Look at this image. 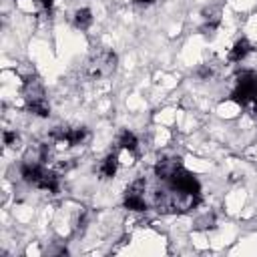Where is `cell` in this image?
Returning <instances> with one entry per match:
<instances>
[{
	"label": "cell",
	"mask_w": 257,
	"mask_h": 257,
	"mask_svg": "<svg viewBox=\"0 0 257 257\" xmlns=\"http://www.w3.org/2000/svg\"><path fill=\"white\" fill-rule=\"evenodd\" d=\"M167 183L177 193H191V195H199L201 193V185H199L197 177L193 173H189L185 167H181Z\"/></svg>",
	"instance_id": "cell-5"
},
{
	"label": "cell",
	"mask_w": 257,
	"mask_h": 257,
	"mask_svg": "<svg viewBox=\"0 0 257 257\" xmlns=\"http://www.w3.org/2000/svg\"><path fill=\"white\" fill-rule=\"evenodd\" d=\"M34 187H36V189H42V191H48V193H58V189H60V179H58V175H56L54 171H46V169H44Z\"/></svg>",
	"instance_id": "cell-9"
},
{
	"label": "cell",
	"mask_w": 257,
	"mask_h": 257,
	"mask_svg": "<svg viewBox=\"0 0 257 257\" xmlns=\"http://www.w3.org/2000/svg\"><path fill=\"white\" fill-rule=\"evenodd\" d=\"M116 169H118V157H116V153H108L98 165V175H100V179H112Z\"/></svg>",
	"instance_id": "cell-10"
},
{
	"label": "cell",
	"mask_w": 257,
	"mask_h": 257,
	"mask_svg": "<svg viewBox=\"0 0 257 257\" xmlns=\"http://www.w3.org/2000/svg\"><path fill=\"white\" fill-rule=\"evenodd\" d=\"M231 98L237 104H247V102L257 104V72L255 70H245L237 74V84Z\"/></svg>",
	"instance_id": "cell-3"
},
{
	"label": "cell",
	"mask_w": 257,
	"mask_h": 257,
	"mask_svg": "<svg viewBox=\"0 0 257 257\" xmlns=\"http://www.w3.org/2000/svg\"><path fill=\"white\" fill-rule=\"evenodd\" d=\"M251 50H253L251 42H249L247 38H239V40L233 44V48L229 50V60H231V62H241Z\"/></svg>",
	"instance_id": "cell-11"
},
{
	"label": "cell",
	"mask_w": 257,
	"mask_h": 257,
	"mask_svg": "<svg viewBox=\"0 0 257 257\" xmlns=\"http://www.w3.org/2000/svg\"><path fill=\"white\" fill-rule=\"evenodd\" d=\"M195 227H197V229H211V227H215V217H213V215H205L203 219L197 221Z\"/></svg>",
	"instance_id": "cell-16"
},
{
	"label": "cell",
	"mask_w": 257,
	"mask_h": 257,
	"mask_svg": "<svg viewBox=\"0 0 257 257\" xmlns=\"http://www.w3.org/2000/svg\"><path fill=\"white\" fill-rule=\"evenodd\" d=\"M137 4H151V2H155V0H135Z\"/></svg>",
	"instance_id": "cell-19"
},
{
	"label": "cell",
	"mask_w": 257,
	"mask_h": 257,
	"mask_svg": "<svg viewBox=\"0 0 257 257\" xmlns=\"http://www.w3.org/2000/svg\"><path fill=\"white\" fill-rule=\"evenodd\" d=\"M90 24H92V12H90V8H80V10L74 12V26L76 28L86 30Z\"/></svg>",
	"instance_id": "cell-14"
},
{
	"label": "cell",
	"mask_w": 257,
	"mask_h": 257,
	"mask_svg": "<svg viewBox=\"0 0 257 257\" xmlns=\"http://www.w3.org/2000/svg\"><path fill=\"white\" fill-rule=\"evenodd\" d=\"M116 70V54L108 48H98L94 50L86 64H84V74L90 78V80H100V78H106L110 76L112 72Z\"/></svg>",
	"instance_id": "cell-2"
},
{
	"label": "cell",
	"mask_w": 257,
	"mask_h": 257,
	"mask_svg": "<svg viewBox=\"0 0 257 257\" xmlns=\"http://www.w3.org/2000/svg\"><path fill=\"white\" fill-rule=\"evenodd\" d=\"M4 145L16 149V147L20 145V137H18V133H14V131H4Z\"/></svg>",
	"instance_id": "cell-15"
},
{
	"label": "cell",
	"mask_w": 257,
	"mask_h": 257,
	"mask_svg": "<svg viewBox=\"0 0 257 257\" xmlns=\"http://www.w3.org/2000/svg\"><path fill=\"white\" fill-rule=\"evenodd\" d=\"M22 96H24V102H26V108L40 116V118H46L50 114V104H48V98H46V90H44V84L40 82L38 76H28L22 84Z\"/></svg>",
	"instance_id": "cell-1"
},
{
	"label": "cell",
	"mask_w": 257,
	"mask_h": 257,
	"mask_svg": "<svg viewBox=\"0 0 257 257\" xmlns=\"http://www.w3.org/2000/svg\"><path fill=\"white\" fill-rule=\"evenodd\" d=\"M88 137H90V133H88L86 126H62V124H58V126H54V128L50 131V139H52V141H56V143H66L68 147H78V145H82Z\"/></svg>",
	"instance_id": "cell-4"
},
{
	"label": "cell",
	"mask_w": 257,
	"mask_h": 257,
	"mask_svg": "<svg viewBox=\"0 0 257 257\" xmlns=\"http://www.w3.org/2000/svg\"><path fill=\"white\" fill-rule=\"evenodd\" d=\"M145 191H147V181L143 177L131 183V187L124 191V207L131 211H145L147 209Z\"/></svg>",
	"instance_id": "cell-6"
},
{
	"label": "cell",
	"mask_w": 257,
	"mask_h": 257,
	"mask_svg": "<svg viewBox=\"0 0 257 257\" xmlns=\"http://www.w3.org/2000/svg\"><path fill=\"white\" fill-rule=\"evenodd\" d=\"M38 2H40V4H42V6H44V8H50V6H52V2H54V0H38Z\"/></svg>",
	"instance_id": "cell-18"
},
{
	"label": "cell",
	"mask_w": 257,
	"mask_h": 257,
	"mask_svg": "<svg viewBox=\"0 0 257 257\" xmlns=\"http://www.w3.org/2000/svg\"><path fill=\"white\" fill-rule=\"evenodd\" d=\"M48 159V147L42 143H34L26 149L22 163H30V165H44V161Z\"/></svg>",
	"instance_id": "cell-8"
},
{
	"label": "cell",
	"mask_w": 257,
	"mask_h": 257,
	"mask_svg": "<svg viewBox=\"0 0 257 257\" xmlns=\"http://www.w3.org/2000/svg\"><path fill=\"white\" fill-rule=\"evenodd\" d=\"M116 145H118V149H122V151L135 153V151H137V147H139V141H137L135 133H131V131H122V133L118 135Z\"/></svg>",
	"instance_id": "cell-13"
},
{
	"label": "cell",
	"mask_w": 257,
	"mask_h": 257,
	"mask_svg": "<svg viewBox=\"0 0 257 257\" xmlns=\"http://www.w3.org/2000/svg\"><path fill=\"white\" fill-rule=\"evenodd\" d=\"M181 167H183L181 157H163V159H159L157 165H155V175H157L161 181H169Z\"/></svg>",
	"instance_id": "cell-7"
},
{
	"label": "cell",
	"mask_w": 257,
	"mask_h": 257,
	"mask_svg": "<svg viewBox=\"0 0 257 257\" xmlns=\"http://www.w3.org/2000/svg\"><path fill=\"white\" fill-rule=\"evenodd\" d=\"M197 74H199L203 80H209V78L213 76V66H211V64H203V66L197 70Z\"/></svg>",
	"instance_id": "cell-17"
},
{
	"label": "cell",
	"mask_w": 257,
	"mask_h": 257,
	"mask_svg": "<svg viewBox=\"0 0 257 257\" xmlns=\"http://www.w3.org/2000/svg\"><path fill=\"white\" fill-rule=\"evenodd\" d=\"M203 16H205V24L201 26V30H203V32H213V30L219 26L221 10H219V8H211V10H205Z\"/></svg>",
	"instance_id": "cell-12"
}]
</instances>
